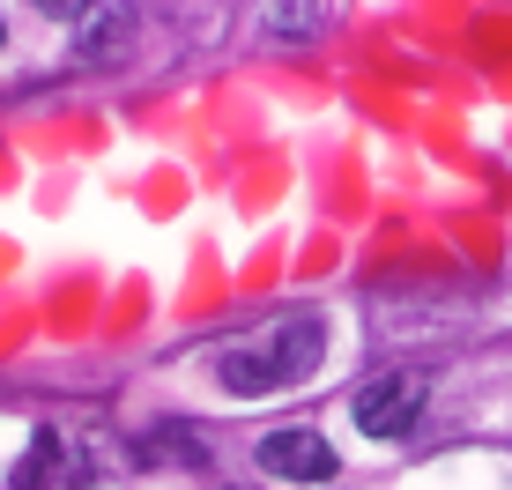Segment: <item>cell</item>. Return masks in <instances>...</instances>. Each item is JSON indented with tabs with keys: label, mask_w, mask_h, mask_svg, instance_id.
I'll return each mask as SVG.
<instances>
[{
	"label": "cell",
	"mask_w": 512,
	"mask_h": 490,
	"mask_svg": "<svg viewBox=\"0 0 512 490\" xmlns=\"http://www.w3.org/2000/svg\"><path fill=\"white\" fill-rule=\"evenodd\" d=\"M320 357H327L320 320H275V327H260V335H245L238 349H223L216 379L238 401H253V394H282V387H297V379H312Z\"/></svg>",
	"instance_id": "1"
},
{
	"label": "cell",
	"mask_w": 512,
	"mask_h": 490,
	"mask_svg": "<svg viewBox=\"0 0 512 490\" xmlns=\"http://www.w3.org/2000/svg\"><path fill=\"white\" fill-rule=\"evenodd\" d=\"M423 401H431V379L423 372H386V379H372V387L349 401V409H357L364 439H401V431H416Z\"/></svg>",
	"instance_id": "2"
},
{
	"label": "cell",
	"mask_w": 512,
	"mask_h": 490,
	"mask_svg": "<svg viewBox=\"0 0 512 490\" xmlns=\"http://www.w3.org/2000/svg\"><path fill=\"white\" fill-rule=\"evenodd\" d=\"M260 461H268L275 476H290V483H327L334 476V446L320 431H268V439H260Z\"/></svg>",
	"instance_id": "3"
},
{
	"label": "cell",
	"mask_w": 512,
	"mask_h": 490,
	"mask_svg": "<svg viewBox=\"0 0 512 490\" xmlns=\"http://www.w3.org/2000/svg\"><path fill=\"white\" fill-rule=\"evenodd\" d=\"M334 15H342V0H268V8H260V30H268V38H320Z\"/></svg>",
	"instance_id": "4"
},
{
	"label": "cell",
	"mask_w": 512,
	"mask_h": 490,
	"mask_svg": "<svg viewBox=\"0 0 512 490\" xmlns=\"http://www.w3.org/2000/svg\"><path fill=\"white\" fill-rule=\"evenodd\" d=\"M45 15H82V8H97V0H38Z\"/></svg>",
	"instance_id": "5"
}]
</instances>
